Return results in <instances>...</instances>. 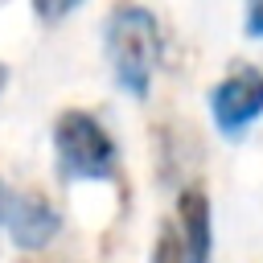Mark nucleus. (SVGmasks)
<instances>
[{"label": "nucleus", "mask_w": 263, "mask_h": 263, "mask_svg": "<svg viewBox=\"0 0 263 263\" xmlns=\"http://www.w3.org/2000/svg\"><path fill=\"white\" fill-rule=\"evenodd\" d=\"M0 210H4V181H0Z\"/></svg>", "instance_id": "obj_10"}, {"label": "nucleus", "mask_w": 263, "mask_h": 263, "mask_svg": "<svg viewBox=\"0 0 263 263\" xmlns=\"http://www.w3.org/2000/svg\"><path fill=\"white\" fill-rule=\"evenodd\" d=\"M78 4H82V0H33V12H37L41 21H49V25H53V21L70 16Z\"/></svg>", "instance_id": "obj_7"}, {"label": "nucleus", "mask_w": 263, "mask_h": 263, "mask_svg": "<svg viewBox=\"0 0 263 263\" xmlns=\"http://www.w3.org/2000/svg\"><path fill=\"white\" fill-rule=\"evenodd\" d=\"M53 160L58 181H119V148L111 132L90 111H62L53 119Z\"/></svg>", "instance_id": "obj_2"}, {"label": "nucleus", "mask_w": 263, "mask_h": 263, "mask_svg": "<svg viewBox=\"0 0 263 263\" xmlns=\"http://www.w3.org/2000/svg\"><path fill=\"white\" fill-rule=\"evenodd\" d=\"M4 86H8V66L0 62V95H4Z\"/></svg>", "instance_id": "obj_9"}, {"label": "nucleus", "mask_w": 263, "mask_h": 263, "mask_svg": "<svg viewBox=\"0 0 263 263\" xmlns=\"http://www.w3.org/2000/svg\"><path fill=\"white\" fill-rule=\"evenodd\" d=\"M242 29H247V37H263V0H247L242 4Z\"/></svg>", "instance_id": "obj_8"}, {"label": "nucleus", "mask_w": 263, "mask_h": 263, "mask_svg": "<svg viewBox=\"0 0 263 263\" xmlns=\"http://www.w3.org/2000/svg\"><path fill=\"white\" fill-rule=\"evenodd\" d=\"M152 263H185V255H181V238H177V226H160L156 247H152Z\"/></svg>", "instance_id": "obj_6"}, {"label": "nucleus", "mask_w": 263, "mask_h": 263, "mask_svg": "<svg viewBox=\"0 0 263 263\" xmlns=\"http://www.w3.org/2000/svg\"><path fill=\"white\" fill-rule=\"evenodd\" d=\"M4 226H8V238L21 247V251H41L58 238L62 230V214L41 197V193H16V197H4V210H0Z\"/></svg>", "instance_id": "obj_4"}, {"label": "nucleus", "mask_w": 263, "mask_h": 263, "mask_svg": "<svg viewBox=\"0 0 263 263\" xmlns=\"http://www.w3.org/2000/svg\"><path fill=\"white\" fill-rule=\"evenodd\" d=\"M177 238H181L185 263H210V255H214V214H210L205 189H197V185H185L177 193Z\"/></svg>", "instance_id": "obj_5"}, {"label": "nucleus", "mask_w": 263, "mask_h": 263, "mask_svg": "<svg viewBox=\"0 0 263 263\" xmlns=\"http://www.w3.org/2000/svg\"><path fill=\"white\" fill-rule=\"evenodd\" d=\"M103 53L115 74V82L132 99H148L160 58H164V33L160 21L144 4H119L103 25Z\"/></svg>", "instance_id": "obj_1"}, {"label": "nucleus", "mask_w": 263, "mask_h": 263, "mask_svg": "<svg viewBox=\"0 0 263 263\" xmlns=\"http://www.w3.org/2000/svg\"><path fill=\"white\" fill-rule=\"evenodd\" d=\"M210 115L214 127L226 140H242L255 119H263V70L234 66L214 90H210Z\"/></svg>", "instance_id": "obj_3"}]
</instances>
